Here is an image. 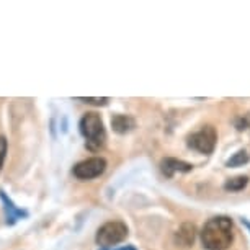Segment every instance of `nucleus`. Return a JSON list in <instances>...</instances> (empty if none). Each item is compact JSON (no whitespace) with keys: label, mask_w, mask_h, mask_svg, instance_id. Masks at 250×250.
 Wrapping results in <instances>:
<instances>
[{"label":"nucleus","mask_w":250,"mask_h":250,"mask_svg":"<svg viewBox=\"0 0 250 250\" xmlns=\"http://www.w3.org/2000/svg\"><path fill=\"white\" fill-rule=\"evenodd\" d=\"M234 240L232 221L226 216L209 219L201 230L203 247L208 250H228Z\"/></svg>","instance_id":"1"},{"label":"nucleus","mask_w":250,"mask_h":250,"mask_svg":"<svg viewBox=\"0 0 250 250\" xmlns=\"http://www.w3.org/2000/svg\"><path fill=\"white\" fill-rule=\"evenodd\" d=\"M79 128L82 136L85 138V147L90 152H98L100 149H103V146L106 143V133L98 113H85L80 118Z\"/></svg>","instance_id":"2"},{"label":"nucleus","mask_w":250,"mask_h":250,"mask_svg":"<svg viewBox=\"0 0 250 250\" xmlns=\"http://www.w3.org/2000/svg\"><path fill=\"white\" fill-rule=\"evenodd\" d=\"M126 237H128V226L121 221H110L97 230L95 242L102 249H110L113 245L121 244Z\"/></svg>","instance_id":"3"},{"label":"nucleus","mask_w":250,"mask_h":250,"mask_svg":"<svg viewBox=\"0 0 250 250\" xmlns=\"http://www.w3.org/2000/svg\"><path fill=\"white\" fill-rule=\"evenodd\" d=\"M216 141H218V133L213 126H203L198 133L188 138V146L200 154H211L216 147Z\"/></svg>","instance_id":"4"},{"label":"nucleus","mask_w":250,"mask_h":250,"mask_svg":"<svg viewBox=\"0 0 250 250\" xmlns=\"http://www.w3.org/2000/svg\"><path fill=\"white\" fill-rule=\"evenodd\" d=\"M106 170V160L103 157H90L82 162L75 164L72 168L74 177L79 180H92V178L100 177Z\"/></svg>","instance_id":"5"},{"label":"nucleus","mask_w":250,"mask_h":250,"mask_svg":"<svg viewBox=\"0 0 250 250\" xmlns=\"http://www.w3.org/2000/svg\"><path fill=\"white\" fill-rule=\"evenodd\" d=\"M160 167H162V172L167 175L168 178L175 175L177 172L180 173H188L193 170V165L188 164V162H183V160H178V159H164L162 164H160Z\"/></svg>","instance_id":"6"},{"label":"nucleus","mask_w":250,"mask_h":250,"mask_svg":"<svg viewBox=\"0 0 250 250\" xmlns=\"http://www.w3.org/2000/svg\"><path fill=\"white\" fill-rule=\"evenodd\" d=\"M0 200L3 203V208H5V213H7V223L13 224L17 219L20 218H28V213L25 209H20V208L15 206V203H13L10 198L5 195V191L0 190Z\"/></svg>","instance_id":"7"},{"label":"nucleus","mask_w":250,"mask_h":250,"mask_svg":"<svg viewBox=\"0 0 250 250\" xmlns=\"http://www.w3.org/2000/svg\"><path fill=\"white\" fill-rule=\"evenodd\" d=\"M136 126L134 118L129 115H113L111 118V128L118 134H126L129 131H133Z\"/></svg>","instance_id":"8"},{"label":"nucleus","mask_w":250,"mask_h":250,"mask_svg":"<svg viewBox=\"0 0 250 250\" xmlns=\"http://www.w3.org/2000/svg\"><path fill=\"white\" fill-rule=\"evenodd\" d=\"M195 235H196V228L190 223L183 224L180 229L177 230L175 234V242L182 247H190L195 240Z\"/></svg>","instance_id":"9"},{"label":"nucleus","mask_w":250,"mask_h":250,"mask_svg":"<svg viewBox=\"0 0 250 250\" xmlns=\"http://www.w3.org/2000/svg\"><path fill=\"white\" fill-rule=\"evenodd\" d=\"M247 183H249L247 177H234V178H229V180L224 183V188L228 191H240L247 187Z\"/></svg>","instance_id":"10"},{"label":"nucleus","mask_w":250,"mask_h":250,"mask_svg":"<svg viewBox=\"0 0 250 250\" xmlns=\"http://www.w3.org/2000/svg\"><path fill=\"white\" fill-rule=\"evenodd\" d=\"M250 160V155L247 154V150H239V152H235L232 157H230L226 165L228 167H242Z\"/></svg>","instance_id":"11"},{"label":"nucleus","mask_w":250,"mask_h":250,"mask_svg":"<svg viewBox=\"0 0 250 250\" xmlns=\"http://www.w3.org/2000/svg\"><path fill=\"white\" fill-rule=\"evenodd\" d=\"M79 100L85 102V103H90V105H95V106H105L110 98L103 97V98H92V97H79Z\"/></svg>","instance_id":"12"},{"label":"nucleus","mask_w":250,"mask_h":250,"mask_svg":"<svg viewBox=\"0 0 250 250\" xmlns=\"http://www.w3.org/2000/svg\"><path fill=\"white\" fill-rule=\"evenodd\" d=\"M7 139L3 136H0V170H2V165H3V160H5V155H7Z\"/></svg>","instance_id":"13"},{"label":"nucleus","mask_w":250,"mask_h":250,"mask_svg":"<svg viewBox=\"0 0 250 250\" xmlns=\"http://www.w3.org/2000/svg\"><path fill=\"white\" fill-rule=\"evenodd\" d=\"M235 126H237L239 131H244L247 129L250 126V115H245V116H240L237 121H235Z\"/></svg>","instance_id":"14"},{"label":"nucleus","mask_w":250,"mask_h":250,"mask_svg":"<svg viewBox=\"0 0 250 250\" xmlns=\"http://www.w3.org/2000/svg\"><path fill=\"white\" fill-rule=\"evenodd\" d=\"M118 250H136L133 245H126V247H121V249H118Z\"/></svg>","instance_id":"15"},{"label":"nucleus","mask_w":250,"mask_h":250,"mask_svg":"<svg viewBox=\"0 0 250 250\" xmlns=\"http://www.w3.org/2000/svg\"><path fill=\"white\" fill-rule=\"evenodd\" d=\"M242 223H244L245 226H247V228H249V229H250V223H249V221H247V219H242Z\"/></svg>","instance_id":"16"}]
</instances>
